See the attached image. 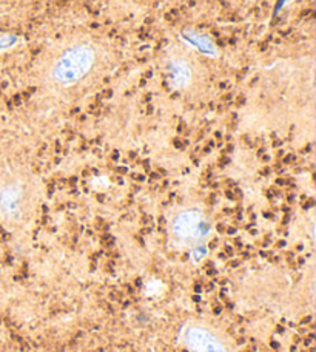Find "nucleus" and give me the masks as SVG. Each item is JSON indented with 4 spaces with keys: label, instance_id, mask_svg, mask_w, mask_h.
<instances>
[{
    "label": "nucleus",
    "instance_id": "7ed1b4c3",
    "mask_svg": "<svg viewBox=\"0 0 316 352\" xmlns=\"http://www.w3.org/2000/svg\"><path fill=\"white\" fill-rule=\"evenodd\" d=\"M182 337L192 352H227L225 344L204 326L190 324L184 329Z\"/></svg>",
    "mask_w": 316,
    "mask_h": 352
},
{
    "label": "nucleus",
    "instance_id": "20e7f679",
    "mask_svg": "<svg viewBox=\"0 0 316 352\" xmlns=\"http://www.w3.org/2000/svg\"><path fill=\"white\" fill-rule=\"evenodd\" d=\"M22 206V188L11 184L0 190V212L6 218H14L19 215Z\"/></svg>",
    "mask_w": 316,
    "mask_h": 352
},
{
    "label": "nucleus",
    "instance_id": "f257e3e1",
    "mask_svg": "<svg viewBox=\"0 0 316 352\" xmlns=\"http://www.w3.org/2000/svg\"><path fill=\"white\" fill-rule=\"evenodd\" d=\"M94 62H96V52L91 45L87 43L74 45L60 54L52 70V78L59 85H74L91 72Z\"/></svg>",
    "mask_w": 316,
    "mask_h": 352
},
{
    "label": "nucleus",
    "instance_id": "f03ea898",
    "mask_svg": "<svg viewBox=\"0 0 316 352\" xmlns=\"http://www.w3.org/2000/svg\"><path fill=\"white\" fill-rule=\"evenodd\" d=\"M173 235L179 241H198L207 232V223L199 210H184L176 215L172 223Z\"/></svg>",
    "mask_w": 316,
    "mask_h": 352
},
{
    "label": "nucleus",
    "instance_id": "39448f33",
    "mask_svg": "<svg viewBox=\"0 0 316 352\" xmlns=\"http://www.w3.org/2000/svg\"><path fill=\"white\" fill-rule=\"evenodd\" d=\"M170 78H172L174 87H187L190 79H192V70H190V67L187 62L184 60H174L170 64Z\"/></svg>",
    "mask_w": 316,
    "mask_h": 352
}]
</instances>
